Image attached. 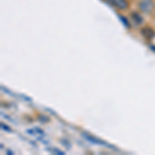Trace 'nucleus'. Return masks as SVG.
<instances>
[{
  "label": "nucleus",
  "mask_w": 155,
  "mask_h": 155,
  "mask_svg": "<svg viewBox=\"0 0 155 155\" xmlns=\"http://www.w3.org/2000/svg\"><path fill=\"white\" fill-rule=\"evenodd\" d=\"M139 6H140V8H141L142 12L149 14V12H151L152 11H153L154 2L152 1V0H141L140 3H139Z\"/></svg>",
  "instance_id": "1"
},
{
  "label": "nucleus",
  "mask_w": 155,
  "mask_h": 155,
  "mask_svg": "<svg viewBox=\"0 0 155 155\" xmlns=\"http://www.w3.org/2000/svg\"><path fill=\"white\" fill-rule=\"evenodd\" d=\"M107 2L119 9H125L128 5L126 0H107Z\"/></svg>",
  "instance_id": "2"
},
{
  "label": "nucleus",
  "mask_w": 155,
  "mask_h": 155,
  "mask_svg": "<svg viewBox=\"0 0 155 155\" xmlns=\"http://www.w3.org/2000/svg\"><path fill=\"white\" fill-rule=\"evenodd\" d=\"M142 33H143V35L146 37V38H148V39H151L152 37L154 36V34H155L153 30L150 29V28H145V29H143Z\"/></svg>",
  "instance_id": "3"
},
{
  "label": "nucleus",
  "mask_w": 155,
  "mask_h": 155,
  "mask_svg": "<svg viewBox=\"0 0 155 155\" xmlns=\"http://www.w3.org/2000/svg\"><path fill=\"white\" fill-rule=\"evenodd\" d=\"M131 18H132V20L134 21V23L137 24V25H140V24L143 23V18H142V17L140 16L139 14H136V12H132Z\"/></svg>",
  "instance_id": "4"
}]
</instances>
